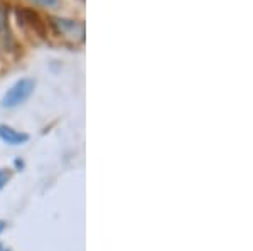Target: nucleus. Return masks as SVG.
Wrapping results in <instances>:
<instances>
[{
  "label": "nucleus",
  "mask_w": 253,
  "mask_h": 251,
  "mask_svg": "<svg viewBox=\"0 0 253 251\" xmlns=\"http://www.w3.org/2000/svg\"><path fill=\"white\" fill-rule=\"evenodd\" d=\"M17 19H19V24L29 27L34 34L46 36V26H44L42 19L39 17V14H36V12L26 9V7H22V9L17 10Z\"/></svg>",
  "instance_id": "nucleus-3"
},
{
  "label": "nucleus",
  "mask_w": 253,
  "mask_h": 251,
  "mask_svg": "<svg viewBox=\"0 0 253 251\" xmlns=\"http://www.w3.org/2000/svg\"><path fill=\"white\" fill-rule=\"evenodd\" d=\"M34 2H38L39 5H42V7H56V5H59V0H34Z\"/></svg>",
  "instance_id": "nucleus-7"
},
{
  "label": "nucleus",
  "mask_w": 253,
  "mask_h": 251,
  "mask_svg": "<svg viewBox=\"0 0 253 251\" xmlns=\"http://www.w3.org/2000/svg\"><path fill=\"white\" fill-rule=\"evenodd\" d=\"M0 251H9V248H5L3 245H0Z\"/></svg>",
  "instance_id": "nucleus-9"
},
{
  "label": "nucleus",
  "mask_w": 253,
  "mask_h": 251,
  "mask_svg": "<svg viewBox=\"0 0 253 251\" xmlns=\"http://www.w3.org/2000/svg\"><path fill=\"white\" fill-rule=\"evenodd\" d=\"M10 179V172L7 169H0V189H3V185L9 182Z\"/></svg>",
  "instance_id": "nucleus-6"
},
{
  "label": "nucleus",
  "mask_w": 253,
  "mask_h": 251,
  "mask_svg": "<svg viewBox=\"0 0 253 251\" xmlns=\"http://www.w3.org/2000/svg\"><path fill=\"white\" fill-rule=\"evenodd\" d=\"M3 228H5V222H3V221H0V233L3 231Z\"/></svg>",
  "instance_id": "nucleus-8"
},
{
  "label": "nucleus",
  "mask_w": 253,
  "mask_h": 251,
  "mask_svg": "<svg viewBox=\"0 0 253 251\" xmlns=\"http://www.w3.org/2000/svg\"><path fill=\"white\" fill-rule=\"evenodd\" d=\"M51 27L54 31V34L69 44H81L84 40V24L80 20L73 19H64V17H51Z\"/></svg>",
  "instance_id": "nucleus-1"
},
{
  "label": "nucleus",
  "mask_w": 253,
  "mask_h": 251,
  "mask_svg": "<svg viewBox=\"0 0 253 251\" xmlns=\"http://www.w3.org/2000/svg\"><path fill=\"white\" fill-rule=\"evenodd\" d=\"M9 17H7V9L3 3H0V46H7L12 42L10 31H9Z\"/></svg>",
  "instance_id": "nucleus-5"
},
{
  "label": "nucleus",
  "mask_w": 253,
  "mask_h": 251,
  "mask_svg": "<svg viewBox=\"0 0 253 251\" xmlns=\"http://www.w3.org/2000/svg\"><path fill=\"white\" fill-rule=\"evenodd\" d=\"M34 91V81L32 79H19L15 84H12L9 91L3 95L2 107L3 108H15L22 105Z\"/></svg>",
  "instance_id": "nucleus-2"
},
{
  "label": "nucleus",
  "mask_w": 253,
  "mask_h": 251,
  "mask_svg": "<svg viewBox=\"0 0 253 251\" xmlns=\"http://www.w3.org/2000/svg\"><path fill=\"white\" fill-rule=\"evenodd\" d=\"M0 139L9 145H20V143H26V142L29 140V135L14 130V128L7 127V125H0Z\"/></svg>",
  "instance_id": "nucleus-4"
}]
</instances>
